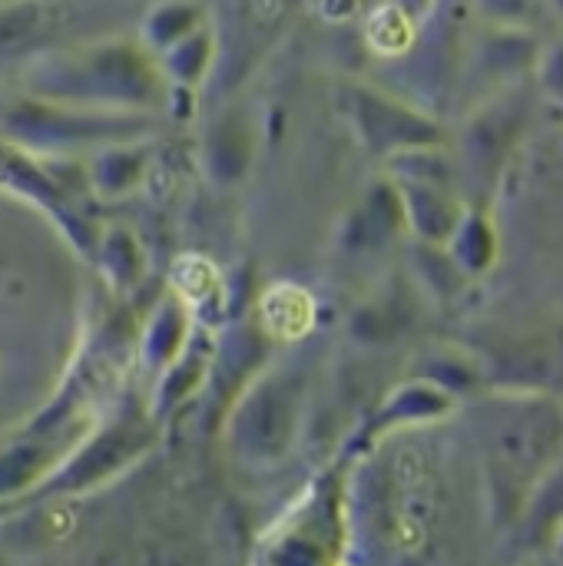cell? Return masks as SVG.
Returning <instances> with one entry per match:
<instances>
[{"mask_svg": "<svg viewBox=\"0 0 563 566\" xmlns=\"http://www.w3.org/2000/svg\"><path fill=\"white\" fill-rule=\"evenodd\" d=\"M563 454V411L551 398H504L488 405L484 468L498 511L524 507Z\"/></svg>", "mask_w": 563, "mask_h": 566, "instance_id": "cell-1", "label": "cell"}, {"mask_svg": "<svg viewBox=\"0 0 563 566\" xmlns=\"http://www.w3.org/2000/svg\"><path fill=\"white\" fill-rule=\"evenodd\" d=\"M348 99H352V119L358 123V133L368 139L372 149L411 153L438 143V126L395 96H385L372 86H355Z\"/></svg>", "mask_w": 563, "mask_h": 566, "instance_id": "cell-2", "label": "cell"}, {"mask_svg": "<svg viewBox=\"0 0 563 566\" xmlns=\"http://www.w3.org/2000/svg\"><path fill=\"white\" fill-rule=\"evenodd\" d=\"M405 206H408L411 226H418V232L428 242H448L455 235L458 222L465 219L461 206L438 182H418L415 189H408Z\"/></svg>", "mask_w": 563, "mask_h": 566, "instance_id": "cell-3", "label": "cell"}, {"mask_svg": "<svg viewBox=\"0 0 563 566\" xmlns=\"http://www.w3.org/2000/svg\"><path fill=\"white\" fill-rule=\"evenodd\" d=\"M471 3L488 20V27L534 30L544 17H554L548 0H471Z\"/></svg>", "mask_w": 563, "mask_h": 566, "instance_id": "cell-4", "label": "cell"}, {"mask_svg": "<svg viewBox=\"0 0 563 566\" xmlns=\"http://www.w3.org/2000/svg\"><path fill=\"white\" fill-rule=\"evenodd\" d=\"M448 242H455V262H458L465 272H468V269L481 272V269L491 262V255H494V252H491V249H494V239H491L484 219H468V216H465Z\"/></svg>", "mask_w": 563, "mask_h": 566, "instance_id": "cell-5", "label": "cell"}, {"mask_svg": "<svg viewBox=\"0 0 563 566\" xmlns=\"http://www.w3.org/2000/svg\"><path fill=\"white\" fill-rule=\"evenodd\" d=\"M199 27H202V10L196 3H169L156 13V20L149 23V33L159 46L169 50L173 43H179Z\"/></svg>", "mask_w": 563, "mask_h": 566, "instance_id": "cell-6", "label": "cell"}, {"mask_svg": "<svg viewBox=\"0 0 563 566\" xmlns=\"http://www.w3.org/2000/svg\"><path fill=\"white\" fill-rule=\"evenodd\" d=\"M538 66H541V73H544L548 90L563 96V40L561 43H554V46H544Z\"/></svg>", "mask_w": 563, "mask_h": 566, "instance_id": "cell-7", "label": "cell"}, {"mask_svg": "<svg viewBox=\"0 0 563 566\" xmlns=\"http://www.w3.org/2000/svg\"><path fill=\"white\" fill-rule=\"evenodd\" d=\"M385 3H392L398 13H405L411 23L425 27V23L438 13V3H441V0H385Z\"/></svg>", "mask_w": 563, "mask_h": 566, "instance_id": "cell-8", "label": "cell"}, {"mask_svg": "<svg viewBox=\"0 0 563 566\" xmlns=\"http://www.w3.org/2000/svg\"><path fill=\"white\" fill-rule=\"evenodd\" d=\"M548 3H551L554 17H557V20H563V0H548Z\"/></svg>", "mask_w": 563, "mask_h": 566, "instance_id": "cell-9", "label": "cell"}]
</instances>
